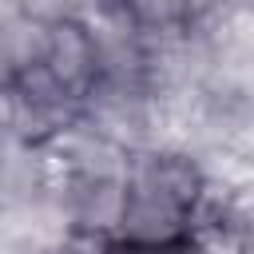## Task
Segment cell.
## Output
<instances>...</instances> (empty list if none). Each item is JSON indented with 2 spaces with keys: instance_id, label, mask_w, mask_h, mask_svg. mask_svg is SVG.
Masks as SVG:
<instances>
[{
  "instance_id": "6",
  "label": "cell",
  "mask_w": 254,
  "mask_h": 254,
  "mask_svg": "<svg viewBox=\"0 0 254 254\" xmlns=\"http://www.w3.org/2000/svg\"><path fill=\"white\" fill-rule=\"evenodd\" d=\"M242 254H254V242H246V250H242Z\"/></svg>"
},
{
  "instance_id": "5",
  "label": "cell",
  "mask_w": 254,
  "mask_h": 254,
  "mask_svg": "<svg viewBox=\"0 0 254 254\" xmlns=\"http://www.w3.org/2000/svg\"><path fill=\"white\" fill-rule=\"evenodd\" d=\"M119 254H198L187 238L183 242H171V246H155V250H127V246H119Z\"/></svg>"
},
{
  "instance_id": "2",
  "label": "cell",
  "mask_w": 254,
  "mask_h": 254,
  "mask_svg": "<svg viewBox=\"0 0 254 254\" xmlns=\"http://www.w3.org/2000/svg\"><path fill=\"white\" fill-rule=\"evenodd\" d=\"M44 67L79 103H83V95L95 83V48H91L87 28L79 20H71V8H67L64 20L48 24V56H44Z\"/></svg>"
},
{
  "instance_id": "4",
  "label": "cell",
  "mask_w": 254,
  "mask_h": 254,
  "mask_svg": "<svg viewBox=\"0 0 254 254\" xmlns=\"http://www.w3.org/2000/svg\"><path fill=\"white\" fill-rule=\"evenodd\" d=\"M187 242L198 250V254H242L246 250V238L226 226V222H214V226H198L187 234Z\"/></svg>"
},
{
  "instance_id": "3",
  "label": "cell",
  "mask_w": 254,
  "mask_h": 254,
  "mask_svg": "<svg viewBox=\"0 0 254 254\" xmlns=\"http://www.w3.org/2000/svg\"><path fill=\"white\" fill-rule=\"evenodd\" d=\"M123 206H127V183L123 179H75L67 190L71 222L83 234H99V238L115 242L119 222H123Z\"/></svg>"
},
{
  "instance_id": "1",
  "label": "cell",
  "mask_w": 254,
  "mask_h": 254,
  "mask_svg": "<svg viewBox=\"0 0 254 254\" xmlns=\"http://www.w3.org/2000/svg\"><path fill=\"white\" fill-rule=\"evenodd\" d=\"M187 238V206L155 194V190H135L127 187V206L115 242L127 250H155Z\"/></svg>"
}]
</instances>
